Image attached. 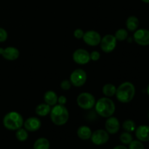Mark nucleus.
Wrapping results in <instances>:
<instances>
[{"label": "nucleus", "instance_id": "17", "mask_svg": "<svg viewBox=\"0 0 149 149\" xmlns=\"http://www.w3.org/2000/svg\"><path fill=\"white\" fill-rule=\"evenodd\" d=\"M58 95L53 90H48L44 95L45 103L50 106L51 107L58 104Z\"/></svg>", "mask_w": 149, "mask_h": 149}, {"label": "nucleus", "instance_id": "15", "mask_svg": "<svg viewBox=\"0 0 149 149\" xmlns=\"http://www.w3.org/2000/svg\"><path fill=\"white\" fill-rule=\"evenodd\" d=\"M137 140L141 142H149V126L142 125L137 127L135 130Z\"/></svg>", "mask_w": 149, "mask_h": 149}, {"label": "nucleus", "instance_id": "26", "mask_svg": "<svg viewBox=\"0 0 149 149\" xmlns=\"http://www.w3.org/2000/svg\"><path fill=\"white\" fill-rule=\"evenodd\" d=\"M128 146V149H145L143 142L138 140H133Z\"/></svg>", "mask_w": 149, "mask_h": 149}, {"label": "nucleus", "instance_id": "1", "mask_svg": "<svg viewBox=\"0 0 149 149\" xmlns=\"http://www.w3.org/2000/svg\"><path fill=\"white\" fill-rule=\"evenodd\" d=\"M94 107L96 113L103 118L113 116L116 111V105L111 97H100L96 101Z\"/></svg>", "mask_w": 149, "mask_h": 149}, {"label": "nucleus", "instance_id": "10", "mask_svg": "<svg viewBox=\"0 0 149 149\" xmlns=\"http://www.w3.org/2000/svg\"><path fill=\"white\" fill-rule=\"evenodd\" d=\"M133 40L137 45L142 47L149 45V30L146 29H138L133 33Z\"/></svg>", "mask_w": 149, "mask_h": 149}, {"label": "nucleus", "instance_id": "23", "mask_svg": "<svg viewBox=\"0 0 149 149\" xmlns=\"http://www.w3.org/2000/svg\"><path fill=\"white\" fill-rule=\"evenodd\" d=\"M15 138L20 142H25L29 138V132L22 127L15 131Z\"/></svg>", "mask_w": 149, "mask_h": 149}, {"label": "nucleus", "instance_id": "19", "mask_svg": "<svg viewBox=\"0 0 149 149\" xmlns=\"http://www.w3.org/2000/svg\"><path fill=\"white\" fill-rule=\"evenodd\" d=\"M51 109H52V107L47 103H40L35 109V113L37 116H41V117H45L47 115H49Z\"/></svg>", "mask_w": 149, "mask_h": 149}, {"label": "nucleus", "instance_id": "4", "mask_svg": "<svg viewBox=\"0 0 149 149\" xmlns=\"http://www.w3.org/2000/svg\"><path fill=\"white\" fill-rule=\"evenodd\" d=\"M3 125L8 130L16 131L23 126V117L17 111H10L3 118Z\"/></svg>", "mask_w": 149, "mask_h": 149}, {"label": "nucleus", "instance_id": "33", "mask_svg": "<svg viewBox=\"0 0 149 149\" xmlns=\"http://www.w3.org/2000/svg\"><path fill=\"white\" fill-rule=\"evenodd\" d=\"M146 93H147V94H148V95L149 96V84H148V85L147 86V88H146Z\"/></svg>", "mask_w": 149, "mask_h": 149}, {"label": "nucleus", "instance_id": "5", "mask_svg": "<svg viewBox=\"0 0 149 149\" xmlns=\"http://www.w3.org/2000/svg\"><path fill=\"white\" fill-rule=\"evenodd\" d=\"M96 100L95 96L88 92L81 93L77 96V103L80 109L83 110H90L95 106Z\"/></svg>", "mask_w": 149, "mask_h": 149}, {"label": "nucleus", "instance_id": "16", "mask_svg": "<svg viewBox=\"0 0 149 149\" xmlns=\"http://www.w3.org/2000/svg\"><path fill=\"white\" fill-rule=\"evenodd\" d=\"M92 131L91 128L90 127L87 126V125H81L77 129V136L79 139L82 140V141H88L90 140V138L92 136Z\"/></svg>", "mask_w": 149, "mask_h": 149}, {"label": "nucleus", "instance_id": "32", "mask_svg": "<svg viewBox=\"0 0 149 149\" xmlns=\"http://www.w3.org/2000/svg\"><path fill=\"white\" fill-rule=\"evenodd\" d=\"M112 149H128V148L127 146H125V145H118L113 147Z\"/></svg>", "mask_w": 149, "mask_h": 149}, {"label": "nucleus", "instance_id": "22", "mask_svg": "<svg viewBox=\"0 0 149 149\" xmlns=\"http://www.w3.org/2000/svg\"><path fill=\"white\" fill-rule=\"evenodd\" d=\"M122 127L125 131L132 133V132H135V129L137 127V125L135 121L132 120V119H126V120L123 122Z\"/></svg>", "mask_w": 149, "mask_h": 149}, {"label": "nucleus", "instance_id": "35", "mask_svg": "<svg viewBox=\"0 0 149 149\" xmlns=\"http://www.w3.org/2000/svg\"><path fill=\"white\" fill-rule=\"evenodd\" d=\"M148 119H149V111H148Z\"/></svg>", "mask_w": 149, "mask_h": 149}, {"label": "nucleus", "instance_id": "18", "mask_svg": "<svg viewBox=\"0 0 149 149\" xmlns=\"http://www.w3.org/2000/svg\"><path fill=\"white\" fill-rule=\"evenodd\" d=\"M125 25H126L127 30L128 31H130V32L135 31L138 29V27H139V25H140L139 19L135 15L129 16V17L127 18Z\"/></svg>", "mask_w": 149, "mask_h": 149}, {"label": "nucleus", "instance_id": "14", "mask_svg": "<svg viewBox=\"0 0 149 149\" xmlns=\"http://www.w3.org/2000/svg\"><path fill=\"white\" fill-rule=\"evenodd\" d=\"M23 127H24L29 132H34L40 129L42 127V122L38 117L31 116L24 121Z\"/></svg>", "mask_w": 149, "mask_h": 149}, {"label": "nucleus", "instance_id": "11", "mask_svg": "<svg viewBox=\"0 0 149 149\" xmlns=\"http://www.w3.org/2000/svg\"><path fill=\"white\" fill-rule=\"evenodd\" d=\"M101 38V36L98 32L94 30H90L84 32L82 39L84 43L88 46L96 47L100 45Z\"/></svg>", "mask_w": 149, "mask_h": 149}, {"label": "nucleus", "instance_id": "24", "mask_svg": "<svg viewBox=\"0 0 149 149\" xmlns=\"http://www.w3.org/2000/svg\"><path fill=\"white\" fill-rule=\"evenodd\" d=\"M128 31L125 29H119L115 32L114 36L117 42H124L128 38Z\"/></svg>", "mask_w": 149, "mask_h": 149}, {"label": "nucleus", "instance_id": "2", "mask_svg": "<svg viewBox=\"0 0 149 149\" xmlns=\"http://www.w3.org/2000/svg\"><path fill=\"white\" fill-rule=\"evenodd\" d=\"M135 87L130 81H125L116 87L115 96L119 102L128 103L132 101L135 95Z\"/></svg>", "mask_w": 149, "mask_h": 149}, {"label": "nucleus", "instance_id": "21", "mask_svg": "<svg viewBox=\"0 0 149 149\" xmlns=\"http://www.w3.org/2000/svg\"><path fill=\"white\" fill-rule=\"evenodd\" d=\"M116 86L114 84H111V83H107V84H104L103 88H102V93L104 95L105 97H113L115 95V94H116Z\"/></svg>", "mask_w": 149, "mask_h": 149}, {"label": "nucleus", "instance_id": "6", "mask_svg": "<svg viewBox=\"0 0 149 149\" xmlns=\"http://www.w3.org/2000/svg\"><path fill=\"white\" fill-rule=\"evenodd\" d=\"M69 80L72 86L81 87L86 84L87 80V72L82 68H77L73 71L70 75Z\"/></svg>", "mask_w": 149, "mask_h": 149}, {"label": "nucleus", "instance_id": "30", "mask_svg": "<svg viewBox=\"0 0 149 149\" xmlns=\"http://www.w3.org/2000/svg\"><path fill=\"white\" fill-rule=\"evenodd\" d=\"M84 31L81 29H77L74 30V36L77 39H82L83 36H84Z\"/></svg>", "mask_w": 149, "mask_h": 149}, {"label": "nucleus", "instance_id": "27", "mask_svg": "<svg viewBox=\"0 0 149 149\" xmlns=\"http://www.w3.org/2000/svg\"><path fill=\"white\" fill-rule=\"evenodd\" d=\"M60 87L63 90H68L71 88L72 84H71L69 79H64L61 82Z\"/></svg>", "mask_w": 149, "mask_h": 149}, {"label": "nucleus", "instance_id": "3", "mask_svg": "<svg viewBox=\"0 0 149 149\" xmlns=\"http://www.w3.org/2000/svg\"><path fill=\"white\" fill-rule=\"evenodd\" d=\"M49 116L54 125L57 126H63L68 122L70 114L65 106L56 104L51 109Z\"/></svg>", "mask_w": 149, "mask_h": 149}, {"label": "nucleus", "instance_id": "12", "mask_svg": "<svg viewBox=\"0 0 149 149\" xmlns=\"http://www.w3.org/2000/svg\"><path fill=\"white\" fill-rule=\"evenodd\" d=\"M0 55L4 59L10 61H14L18 59L20 51L15 47L10 46L5 48L0 47Z\"/></svg>", "mask_w": 149, "mask_h": 149}, {"label": "nucleus", "instance_id": "28", "mask_svg": "<svg viewBox=\"0 0 149 149\" xmlns=\"http://www.w3.org/2000/svg\"><path fill=\"white\" fill-rule=\"evenodd\" d=\"M7 38H8V33L7 31L3 28L0 27V43L6 42Z\"/></svg>", "mask_w": 149, "mask_h": 149}, {"label": "nucleus", "instance_id": "9", "mask_svg": "<svg viewBox=\"0 0 149 149\" xmlns=\"http://www.w3.org/2000/svg\"><path fill=\"white\" fill-rule=\"evenodd\" d=\"M72 59L78 65H86L90 61V52L85 49L79 48L73 52Z\"/></svg>", "mask_w": 149, "mask_h": 149}, {"label": "nucleus", "instance_id": "29", "mask_svg": "<svg viewBox=\"0 0 149 149\" xmlns=\"http://www.w3.org/2000/svg\"><path fill=\"white\" fill-rule=\"evenodd\" d=\"M90 61H97L100 58V53L97 50H94L90 53Z\"/></svg>", "mask_w": 149, "mask_h": 149}, {"label": "nucleus", "instance_id": "20", "mask_svg": "<svg viewBox=\"0 0 149 149\" xmlns=\"http://www.w3.org/2000/svg\"><path fill=\"white\" fill-rule=\"evenodd\" d=\"M50 143L46 138H39L35 141L33 149H49Z\"/></svg>", "mask_w": 149, "mask_h": 149}, {"label": "nucleus", "instance_id": "13", "mask_svg": "<svg viewBox=\"0 0 149 149\" xmlns=\"http://www.w3.org/2000/svg\"><path fill=\"white\" fill-rule=\"evenodd\" d=\"M120 127V122L117 118L113 116L106 118V121L105 122V130L109 135H114L119 132Z\"/></svg>", "mask_w": 149, "mask_h": 149}, {"label": "nucleus", "instance_id": "7", "mask_svg": "<svg viewBox=\"0 0 149 149\" xmlns=\"http://www.w3.org/2000/svg\"><path fill=\"white\" fill-rule=\"evenodd\" d=\"M117 40L113 34H106L101 38L100 47L101 50L105 53H111L116 47Z\"/></svg>", "mask_w": 149, "mask_h": 149}, {"label": "nucleus", "instance_id": "34", "mask_svg": "<svg viewBox=\"0 0 149 149\" xmlns=\"http://www.w3.org/2000/svg\"><path fill=\"white\" fill-rule=\"evenodd\" d=\"M143 2L146 3V4H149V0H141Z\"/></svg>", "mask_w": 149, "mask_h": 149}, {"label": "nucleus", "instance_id": "25", "mask_svg": "<svg viewBox=\"0 0 149 149\" xmlns=\"http://www.w3.org/2000/svg\"><path fill=\"white\" fill-rule=\"evenodd\" d=\"M119 141H120V142L123 145H129L133 141V136L131 134V132H128L125 131V132L121 133L120 136H119Z\"/></svg>", "mask_w": 149, "mask_h": 149}, {"label": "nucleus", "instance_id": "31", "mask_svg": "<svg viewBox=\"0 0 149 149\" xmlns=\"http://www.w3.org/2000/svg\"><path fill=\"white\" fill-rule=\"evenodd\" d=\"M67 97L65 95H61L58 98V104L65 106L67 103Z\"/></svg>", "mask_w": 149, "mask_h": 149}, {"label": "nucleus", "instance_id": "8", "mask_svg": "<svg viewBox=\"0 0 149 149\" xmlns=\"http://www.w3.org/2000/svg\"><path fill=\"white\" fill-rule=\"evenodd\" d=\"M110 139V135L106 130L98 129L93 132L90 138L92 143L95 146H103L109 142Z\"/></svg>", "mask_w": 149, "mask_h": 149}]
</instances>
